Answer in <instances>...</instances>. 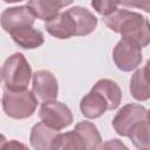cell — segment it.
Listing matches in <instances>:
<instances>
[{"mask_svg":"<svg viewBox=\"0 0 150 150\" xmlns=\"http://www.w3.org/2000/svg\"><path fill=\"white\" fill-rule=\"evenodd\" d=\"M91 89L96 90L105 98V101L108 102L109 110H115L120 105L122 98V91L117 86V83L114 82L112 80L102 79L97 81Z\"/></svg>","mask_w":150,"mask_h":150,"instance_id":"14","label":"cell"},{"mask_svg":"<svg viewBox=\"0 0 150 150\" xmlns=\"http://www.w3.org/2000/svg\"><path fill=\"white\" fill-rule=\"evenodd\" d=\"M1 75L5 88L13 91H21L26 90L29 84L32 68L21 53H15L5 61Z\"/></svg>","mask_w":150,"mask_h":150,"instance_id":"1","label":"cell"},{"mask_svg":"<svg viewBox=\"0 0 150 150\" xmlns=\"http://www.w3.org/2000/svg\"><path fill=\"white\" fill-rule=\"evenodd\" d=\"M74 130L77 131L79 135L82 137L87 150H100L102 138L95 124L88 121H83L77 123Z\"/></svg>","mask_w":150,"mask_h":150,"instance_id":"17","label":"cell"},{"mask_svg":"<svg viewBox=\"0 0 150 150\" xmlns=\"http://www.w3.org/2000/svg\"><path fill=\"white\" fill-rule=\"evenodd\" d=\"M32 91L36 100L41 102L55 101L59 93L56 77L49 70H38L33 75Z\"/></svg>","mask_w":150,"mask_h":150,"instance_id":"7","label":"cell"},{"mask_svg":"<svg viewBox=\"0 0 150 150\" xmlns=\"http://www.w3.org/2000/svg\"><path fill=\"white\" fill-rule=\"evenodd\" d=\"M46 30L56 39H69L77 36V23L69 9L60 13L57 18L45 23Z\"/></svg>","mask_w":150,"mask_h":150,"instance_id":"9","label":"cell"},{"mask_svg":"<svg viewBox=\"0 0 150 150\" xmlns=\"http://www.w3.org/2000/svg\"><path fill=\"white\" fill-rule=\"evenodd\" d=\"M71 1H60V0H33L28 1L27 6L35 15V18L43 21H52L60 15V9L71 5Z\"/></svg>","mask_w":150,"mask_h":150,"instance_id":"10","label":"cell"},{"mask_svg":"<svg viewBox=\"0 0 150 150\" xmlns=\"http://www.w3.org/2000/svg\"><path fill=\"white\" fill-rule=\"evenodd\" d=\"M148 111L141 104H127L118 110L112 120V128L120 136H129L132 128L146 120Z\"/></svg>","mask_w":150,"mask_h":150,"instance_id":"5","label":"cell"},{"mask_svg":"<svg viewBox=\"0 0 150 150\" xmlns=\"http://www.w3.org/2000/svg\"><path fill=\"white\" fill-rule=\"evenodd\" d=\"M112 59L116 67L122 71H131L142 62L141 47L136 43L122 39L112 50Z\"/></svg>","mask_w":150,"mask_h":150,"instance_id":"6","label":"cell"},{"mask_svg":"<svg viewBox=\"0 0 150 150\" xmlns=\"http://www.w3.org/2000/svg\"><path fill=\"white\" fill-rule=\"evenodd\" d=\"M130 94L137 101H145L150 98V76L144 67L136 70L130 80Z\"/></svg>","mask_w":150,"mask_h":150,"instance_id":"15","label":"cell"},{"mask_svg":"<svg viewBox=\"0 0 150 150\" xmlns=\"http://www.w3.org/2000/svg\"><path fill=\"white\" fill-rule=\"evenodd\" d=\"M1 150H29L23 143L19 142V141H15V139H12V141H2V144H1Z\"/></svg>","mask_w":150,"mask_h":150,"instance_id":"23","label":"cell"},{"mask_svg":"<svg viewBox=\"0 0 150 150\" xmlns=\"http://www.w3.org/2000/svg\"><path fill=\"white\" fill-rule=\"evenodd\" d=\"M69 12L73 14L77 23V36H84L94 32L97 25V19L91 12L81 6L71 7L69 8Z\"/></svg>","mask_w":150,"mask_h":150,"instance_id":"16","label":"cell"},{"mask_svg":"<svg viewBox=\"0 0 150 150\" xmlns=\"http://www.w3.org/2000/svg\"><path fill=\"white\" fill-rule=\"evenodd\" d=\"M39 116L42 123L57 131L69 127L73 122L70 109L59 101H49L42 103Z\"/></svg>","mask_w":150,"mask_h":150,"instance_id":"4","label":"cell"},{"mask_svg":"<svg viewBox=\"0 0 150 150\" xmlns=\"http://www.w3.org/2000/svg\"><path fill=\"white\" fill-rule=\"evenodd\" d=\"M122 39L129 40L141 48L150 43V22L139 13L131 12L120 28Z\"/></svg>","mask_w":150,"mask_h":150,"instance_id":"3","label":"cell"},{"mask_svg":"<svg viewBox=\"0 0 150 150\" xmlns=\"http://www.w3.org/2000/svg\"><path fill=\"white\" fill-rule=\"evenodd\" d=\"M118 5L120 4L116 1H91L93 8L103 18L114 13L117 9Z\"/></svg>","mask_w":150,"mask_h":150,"instance_id":"21","label":"cell"},{"mask_svg":"<svg viewBox=\"0 0 150 150\" xmlns=\"http://www.w3.org/2000/svg\"><path fill=\"white\" fill-rule=\"evenodd\" d=\"M38 100L33 91L21 90L13 91L4 88L2 109L5 114L15 120H23L32 116L36 109Z\"/></svg>","mask_w":150,"mask_h":150,"instance_id":"2","label":"cell"},{"mask_svg":"<svg viewBox=\"0 0 150 150\" xmlns=\"http://www.w3.org/2000/svg\"><path fill=\"white\" fill-rule=\"evenodd\" d=\"M146 120H148V122L150 123V110L148 111V115H146Z\"/></svg>","mask_w":150,"mask_h":150,"instance_id":"26","label":"cell"},{"mask_svg":"<svg viewBox=\"0 0 150 150\" xmlns=\"http://www.w3.org/2000/svg\"><path fill=\"white\" fill-rule=\"evenodd\" d=\"M128 137L138 150H150V123L148 120L136 124Z\"/></svg>","mask_w":150,"mask_h":150,"instance_id":"19","label":"cell"},{"mask_svg":"<svg viewBox=\"0 0 150 150\" xmlns=\"http://www.w3.org/2000/svg\"><path fill=\"white\" fill-rule=\"evenodd\" d=\"M34 21L35 15L27 5L7 8L1 13V27L7 33L23 27H32Z\"/></svg>","mask_w":150,"mask_h":150,"instance_id":"8","label":"cell"},{"mask_svg":"<svg viewBox=\"0 0 150 150\" xmlns=\"http://www.w3.org/2000/svg\"><path fill=\"white\" fill-rule=\"evenodd\" d=\"M9 35L12 36L13 41L18 46H20L21 48H25V49L38 48L45 41L43 34L39 29H35L33 26L15 29V30L11 32Z\"/></svg>","mask_w":150,"mask_h":150,"instance_id":"13","label":"cell"},{"mask_svg":"<svg viewBox=\"0 0 150 150\" xmlns=\"http://www.w3.org/2000/svg\"><path fill=\"white\" fill-rule=\"evenodd\" d=\"M100 150H129V149L120 139H109L101 145Z\"/></svg>","mask_w":150,"mask_h":150,"instance_id":"22","label":"cell"},{"mask_svg":"<svg viewBox=\"0 0 150 150\" xmlns=\"http://www.w3.org/2000/svg\"><path fill=\"white\" fill-rule=\"evenodd\" d=\"M80 109L82 115L87 118H97L109 110L105 98L94 89H91L81 100Z\"/></svg>","mask_w":150,"mask_h":150,"instance_id":"12","label":"cell"},{"mask_svg":"<svg viewBox=\"0 0 150 150\" xmlns=\"http://www.w3.org/2000/svg\"><path fill=\"white\" fill-rule=\"evenodd\" d=\"M144 69H145V71L148 73V75L150 76V59L148 60V62H146V64H145V67H144Z\"/></svg>","mask_w":150,"mask_h":150,"instance_id":"25","label":"cell"},{"mask_svg":"<svg viewBox=\"0 0 150 150\" xmlns=\"http://www.w3.org/2000/svg\"><path fill=\"white\" fill-rule=\"evenodd\" d=\"M131 14V11L128 9H120L117 8L114 13L104 18V23L115 33H120V28L124 20Z\"/></svg>","mask_w":150,"mask_h":150,"instance_id":"20","label":"cell"},{"mask_svg":"<svg viewBox=\"0 0 150 150\" xmlns=\"http://www.w3.org/2000/svg\"><path fill=\"white\" fill-rule=\"evenodd\" d=\"M57 135V130H54L45 123L40 122L32 128L29 142L34 150H53V145Z\"/></svg>","mask_w":150,"mask_h":150,"instance_id":"11","label":"cell"},{"mask_svg":"<svg viewBox=\"0 0 150 150\" xmlns=\"http://www.w3.org/2000/svg\"><path fill=\"white\" fill-rule=\"evenodd\" d=\"M53 150H87V149L82 137L79 135L77 131L73 130V131L59 134L54 142Z\"/></svg>","mask_w":150,"mask_h":150,"instance_id":"18","label":"cell"},{"mask_svg":"<svg viewBox=\"0 0 150 150\" xmlns=\"http://www.w3.org/2000/svg\"><path fill=\"white\" fill-rule=\"evenodd\" d=\"M122 6H128V7H137L141 9H144L145 12L150 13V1L145 0V1H123V2H118Z\"/></svg>","mask_w":150,"mask_h":150,"instance_id":"24","label":"cell"}]
</instances>
